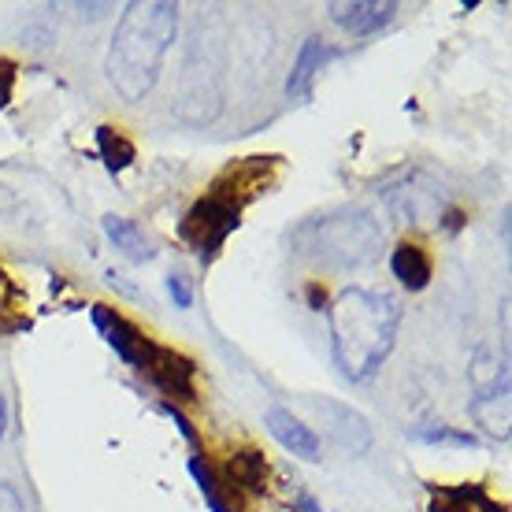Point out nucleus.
Segmentation results:
<instances>
[{
  "instance_id": "nucleus-20",
  "label": "nucleus",
  "mask_w": 512,
  "mask_h": 512,
  "mask_svg": "<svg viewBox=\"0 0 512 512\" xmlns=\"http://www.w3.org/2000/svg\"><path fill=\"white\" fill-rule=\"evenodd\" d=\"M412 438H420L427 446H453V449L479 446V438H475L472 431H457V427H446V423H442V427H416Z\"/></svg>"
},
{
  "instance_id": "nucleus-24",
  "label": "nucleus",
  "mask_w": 512,
  "mask_h": 512,
  "mask_svg": "<svg viewBox=\"0 0 512 512\" xmlns=\"http://www.w3.org/2000/svg\"><path fill=\"white\" fill-rule=\"evenodd\" d=\"M160 409H164L167 416H171V420H175V427H179V431H182V438H186V442H190V446H197V431H193V423L186 420V416H182V409H179V405H171V401H164V405H160Z\"/></svg>"
},
{
  "instance_id": "nucleus-12",
  "label": "nucleus",
  "mask_w": 512,
  "mask_h": 512,
  "mask_svg": "<svg viewBox=\"0 0 512 512\" xmlns=\"http://www.w3.org/2000/svg\"><path fill=\"white\" fill-rule=\"evenodd\" d=\"M331 12V19L342 30H349L353 38H368V34H379L383 26L394 23L397 15V4L394 0H353V4H331L327 8Z\"/></svg>"
},
{
  "instance_id": "nucleus-17",
  "label": "nucleus",
  "mask_w": 512,
  "mask_h": 512,
  "mask_svg": "<svg viewBox=\"0 0 512 512\" xmlns=\"http://www.w3.org/2000/svg\"><path fill=\"white\" fill-rule=\"evenodd\" d=\"M472 416L479 420V427H487L494 438H509V383L472 397Z\"/></svg>"
},
{
  "instance_id": "nucleus-14",
  "label": "nucleus",
  "mask_w": 512,
  "mask_h": 512,
  "mask_svg": "<svg viewBox=\"0 0 512 512\" xmlns=\"http://www.w3.org/2000/svg\"><path fill=\"white\" fill-rule=\"evenodd\" d=\"M390 271H394V279L401 282L405 290L420 294V290L431 286L435 260H431V253H427L420 242H401L394 253H390Z\"/></svg>"
},
{
  "instance_id": "nucleus-11",
  "label": "nucleus",
  "mask_w": 512,
  "mask_h": 512,
  "mask_svg": "<svg viewBox=\"0 0 512 512\" xmlns=\"http://www.w3.org/2000/svg\"><path fill=\"white\" fill-rule=\"evenodd\" d=\"M264 423H268L271 438H275L286 453H294L301 461H320V435H316L305 420H297L290 409L275 405V409H268Z\"/></svg>"
},
{
  "instance_id": "nucleus-6",
  "label": "nucleus",
  "mask_w": 512,
  "mask_h": 512,
  "mask_svg": "<svg viewBox=\"0 0 512 512\" xmlns=\"http://www.w3.org/2000/svg\"><path fill=\"white\" fill-rule=\"evenodd\" d=\"M282 175V156H245V160H234L219 171L208 193H216L223 201H231L234 208H242L249 201H256L260 193H268Z\"/></svg>"
},
{
  "instance_id": "nucleus-18",
  "label": "nucleus",
  "mask_w": 512,
  "mask_h": 512,
  "mask_svg": "<svg viewBox=\"0 0 512 512\" xmlns=\"http://www.w3.org/2000/svg\"><path fill=\"white\" fill-rule=\"evenodd\" d=\"M97 153H101L104 167H108L112 175L127 171V167L138 160V149H134V141H130L119 127H97Z\"/></svg>"
},
{
  "instance_id": "nucleus-27",
  "label": "nucleus",
  "mask_w": 512,
  "mask_h": 512,
  "mask_svg": "<svg viewBox=\"0 0 512 512\" xmlns=\"http://www.w3.org/2000/svg\"><path fill=\"white\" fill-rule=\"evenodd\" d=\"M4 427H8V401H4V390H0V438H4Z\"/></svg>"
},
{
  "instance_id": "nucleus-3",
  "label": "nucleus",
  "mask_w": 512,
  "mask_h": 512,
  "mask_svg": "<svg viewBox=\"0 0 512 512\" xmlns=\"http://www.w3.org/2000/svg\"><path fill=\"white\" fill-rule=\"evenodd\" d=\"M383 245V227L364 208H334L305 219L294 234V249L327 271H349L368 264Z\"/></svg>"
},
{
  "instance_id": "nucleus-23",
  "label": "nucleus",
  "mask_w": 512,
  "mask_h": 512,
  "mask_svg": "<svg viewBox=\"0 0 512 512\" xmlns=\"http://www.w3.org/2000/svg\"><path fill=\"white\" fill-rule=\"evenodd\" d=\"M19 301H23V290L12 282V275L0 268V312H12V308H19Z\"/></svg>"
},
{
  "instance_id": "nucleus-13",
  "label": "nucleus",
  "mask_w": 512,
  "mask_h": 512,
  "mask_svg": "<svg viewBox=\"0 0 512 512\" xmlns=\"http://www.w3.org/2000/svg\"><path fill=\"white\" fill-rule=\"evenodd\" d=\"M427 512H509L494 501L479 483H457V487H431Z\"/></svg>"
},
{
  "instance_id": "nucleus-25",
  "label": "nucleus",
  "mask_w": 512,
  "mask_h": 512,
  "mask_svg": "<svg viewBox=\"0 0 512 512\" xmlns=\"http://www.w3.org/2000/svg\"><path fill=\"white\" fill-rule=\"evenodd\" d=\"M0 512H26L23 498H19V490L12 483H0Z\"/></svg>"
},
{
  "instance_id": "nucleus-22",
  "label": "nucleus",
  "mask_w": 512,
  "mask_h": 512,
  "mask_svg": "<svg viewBox=\"0 0 512 512\" xmlns=\"http://www.w3.org/2000/svg\"><path fill=\"white\" fill-rule=\"evenodd\" d=\"M15 78H19V67L12 64V60H4L0 56V112L12 104L15 97Z\"/></svg>"
},
{
  "instance_id": "nucleus-26",
  "label": "nucleus",
  "mask_w": 512,
  "mask_h": 512,
  "mask_svg": "<svg viewBox=\"0 0 512 512\" xmlns=\"http://www.w3.org/2000/svg\"><path fill=\"white\" fill-rule=\"evenodd\" d=\"M327 305H331V301H327V290H323L320 282H308V308H312V312H323Z\"/></svg>"
},
{
  "instance_id": "nucleus-7",
  "label": "nucleus",
  "mask_w": 512,
  "mask_h": 512,
  "mask_svg": "<svg viewBox=\"0 0 512 512\" xmlns=\"http://www.w3.org/2000/svg\"><path fill=\"white\" fill-rule=\"evenodd\" d=\"M138 372L164 397H175L171 405H197L201 401L197 397V364L186 353H179V349L153 342V346L145 349V360H141Z\"/></svg>"
},
{
  "instance_id": "nucleus-10",
  "label": "nucleus",
  "mask_w": 512,
  "mask_h": 512,
  "mask_svg": "<svg viewBox=\"0 0 512 512\" xmlns=\"http://www.w3.org/2000/svg\"><path fill=\"white\" fill-rule=\"evenodd\" d=\"M223 494L227 501L234 505V512L242 509V498L245 494H264L268 490V457L260 453V449H238L231 453V461L223 468Z\"/></svg>"
},
{
  "instance_id": "nucleus-9",
  "label": "nucleus",
  "mask_w": 512,
  "mask_h": 512,
  "mask_svg": "<svg viewBox=\"0 0 512 512\" xmlns=\"http://www.w3.org/2000/svg\"><path fill=\"white\" fill-rule=\"evenodd\" d=\"M312 405H316V412L327 420L323 427H331L334 446L342 449V453L364 457V453L372 449V427H368V420H364L357 409H349V405L334 401V397H312Z\"/></svg>"
},
{
  "instance_id": "nucleus-19",
  "label": "nucleus",
  "mask_w": 512,
  "mask_h": 512,
  "mask_svg": "<svg viewBox=\"0 0 512 512\" xmlns=\"http://www.w3.org/2000/svg\"><path fill=\"white\" fill-rule=\"evenodd\" d=\"M190 475H193V483H197V490H201V498L208 501V509H212V512H234V505L227 501V494H223L219 475L208 468L205 457H197V453H193V457H190Z\"/></svg>"
},
{
  "instance_id": "nucleus-2",
  "label": "nucleus",
  "mask_w": 512,
  "mask_h": 512,
  "mask_svg": "<svg viewBox=\"0 0 512 512\" xmlns=\"http://www.w3.org/2000/svg\"><path fill=\"white\" fill-rule=\"evenodd\" d=\"M175 30H179V8L167 0H134L119 15L104 75L127 104H138L153 93Z\"/></svg>"
},
{
  "instance_id": "nucleus-15",
  "label": "nucleus",
  "mask_w": 512,
  "mask_h": 512,
  "mask_svg": "<svg viewBox=\"0 0 512 512\" xmlns=\"http://www.w3.org/2000/svg\"><path fill=\"white\" fill-rule=\"evenodd\" d=\"M334 56H338V52L327 49L320 38H308L305 45H301V52H297L294 71H290V78H286V93H290L294 101L312 97V82H316V75L323 71V64L334 60Z\"/></svg>"
},
{
  "instance_id": "nucleus-16",
  "label": "nucleus",
  "mask_w": 512,
  "mask_h": 512,
  "mask_svg": "<svg viewBox=\"0 0 512 512\" xmlns=\"http://www.w3.org/2000/svg\"><path fill=\"white\" fill-rule=\"evenodd\" d=\"M104 234H108V242L116 245L119 253L130 256V260H138V264H145V260H153V242L145 238V231H141L134 219H123V216H104Z\"/></svg>"
},
{
  "instance_id": "nucleus-4",
  "label": "nucleus",
  "mask_w": 512,
  "mask_h": 512,
  "mask_svg": "<svg viewBox=\"0 0 512 512\" xmlns=\"http://www.w3.org/2000/svg\"><path fill=\"white\" fill-rule=\"evenodd\" d=\"M223 86H227V45L212 26H197L182 64L175 116L190 127H208L223 112Z\"/></svg>"
},
{
  "instance_id": "nucleus-1",
  "label": "nucleus",
  "mask_w": 512,
  "mask_h": 512,
  "mask_svg": "<svg viewBox=\"0 0 512 512\" xmlns=\"http://www.w3.org/2000/svg\"><path fill=\"white\" fill-rule=\"evenodd\" d=\"M327 323H331L334 364L342 368L346 379L364 383L394 353L397 327H401V301L386 290L353 286L327 305Z\"/></svg>"
},
{
  "instance_id": "nucleus-5",
  "label": "nucleus",
  "mask_w": 512,
  "mask_h": 512,
  "mask_svg": "<svg viewBox=\"0 0 512 512\" xmlns=\"http://www.w3.org/2000/svg\"><path fill=\"white\" fill-rule=\"evenodd\" d=\"M242 223V208H234L231 201H223L216 193H205L190 205V212L179 223V238L190 245L201 260H216V253L223 249V242L238 231Z\"/></svg>"
},
{
  "instance_id": "nucleus-21",
  "label": "nucleus",
  "mask_w": 512,
  "mask_h": 512,
  "mask_svg": "<svg viewBox=\"0 0 512 512\" xmlns=\"http://www.w3.org/2000/svg\"><path fill=\"white\" fill-rule=\"evenodd\" d=\"M167 290H171V301H175V308H190L193 305V286H190V279H186L182 271H171V275H167Z\"/></svg>"
},
{
  "instance_id": "nucleus-8",
  "label": "nucleus",
  "mask_w": 512,
  "mask_h": 512,
  "mask_svg": "<svg viewBox=\"0 0 512 512\" xmlns=\"http://www.w3.org/2000/svg\"><path fill=\"white\" fill-rule=\"evenodd\" d=\"M90 320L97 323V331L104 334V342L116 349V357L138 372L141 360H145V349L153 346V338L141 331L138 323H130L127 316H119L116 308H108V305H93Z\"/></svg>"
}]
</instances>
